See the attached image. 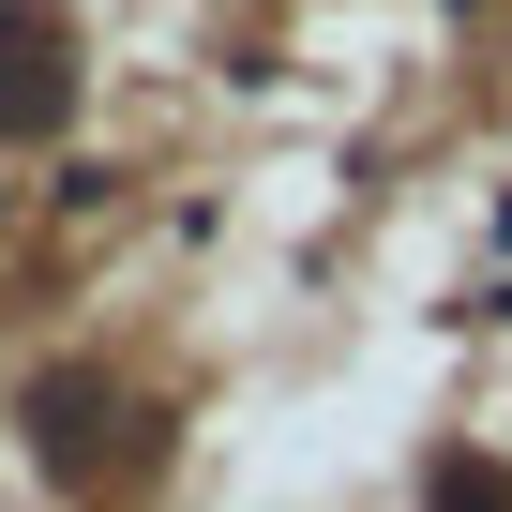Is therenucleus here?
Listing matches in <instances>:
<instances>
[{
  "label": "nucleus",
  "mask_w": 512,
  "mask_h": 512,
  "mask_svg": "<svg viewBox=\"0 0 512 512\" xmlns=\"http://www.w3.org/2000/svg\"><path fill=\"white\" fill-rule=\"evenodd\" d=\"M76 121V31L46 0H0V136H61Z\"/></svg>",
  "instance_id": "f257e3e1"
},
{
  "label": "nucleus",
  "mask_w": 512,
  "mask_h": 512,
  "mask_svg": "<svg viewBox=\"0 0 512 512\" xmlns=\"http://www.w3.org/2000/svg\"><path fill=\"white\" fill-rule=\"evenodd\" d=\"M422 512H512V467L452 437V452H422Z\"/></svg>",
  "instance_id": "f03ea898"
}]
</instances>
